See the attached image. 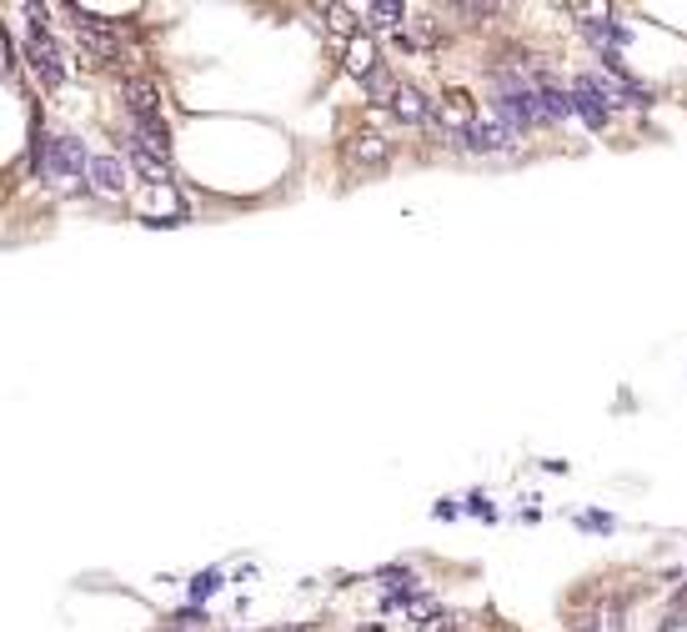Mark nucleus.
Wrapping results in <instances>:
<instances>
[{
	"label": "nucleus",
	"instance_id": "obj_14",
	"mask_svg": "<svg viewBox=\"0 0 687 632\" xmlns=\"http://www.w3.org/2000/svg\"><path fill=\"white\" fill-rule=\"evenodd\" d=\"M422 632H462V622H457L452 612H437V617H427V622H422Z\"/></svg>",
	"mask_w": 687,
	"mask_h": 632
},
{
	"label": "nucleus",
	"instance_id": "obj_3",
	"mask_svg": "<svg viewBox=\"0 0 687 632\" xmlns=\"http://www.w3.org/2000/svg\"><path fill=\"white\" fill-rule=\"evenodd\" d=\"M572 101H577V116H582L592 131L612 126V96L602 91V81H597V76H577V86H572Z\"/></svg>",
	"mask_w": 687,
	"mask_h": 632
},
{
	"label": "nucleus",
	"instance_id": "obj_13",
	"mask_svg": "<svg viewBox=\"0 0 687 632\" xmlns=\"http://www.w3.org/2000/svg\"><path fill=\"white\" fill-rule=\"evenodd\" d=\"M321 16H326V26H331L336 36H352V31H357L352 16H362V11H352V6H321ZM352 41H357V36H352Z\"/></svg>",
	"mask_w": 687,
	"mask_h": 632
},
{
	"label": "nucleus",
	"instance_id": "obj_6",
	"mask_svg": "<svg viewBox=\"0 0 687 632\" xmlns=\"http://www.w3.org/2000/svg\"><path fill=\"white\" fill-rule=\"evenodd\" d=\"M121 96H126V106H131V121H156V116H161V86H156V81L131 76V81L121 86Z\"/></svg>",
	"mask_w": 687,
	"mask_h": 632
},
{
	"label": "nucleus",
	"instance_id": "obj_8",
	"mask_svg": "<svg viewBox=\"0 0 687 632\" xmlns=\"http://www.w3.org/2000/svg\"><path fill=\"white\" fill-rule=\"evenodd\" d=\"M347 156H352V166H362V171H382L387 156H392V141H382L377 131H362V136H352Z\"/></svg>",
	"mask_w": 687,
	"mask_h": 632
},
{
	"label": "nucleus",
	"instance_id": "obj_2",
	"mask_svg": "<svg viewBox=\"0 0 687 632\" xmlns=\"http://www.w3.org/2000/svg\"><path fill=\"white\" fill-rule=\"evenodd\" d=\"M26 61H31V71H36L41 86H66V76H71V61H66V51L56 46V36H51L46 26H31V36H26Z\"/></svg>",
	"mask_w": 687,
	"mask_h": 632
},
{
	"label": "nucleus",
	"instance_id": "obj_1",
	"mask_svg": "<svg viewBox=\"0 0 687 632\" xmlns=\"http://www.w3.org/2000/svg\"><path fill=\"white\" fill-rule=\"evenodd\" d=\"M31 166L51 191H86L91 186V151L76 136H56V131H36L31 141Z\"/></svg>",
	"mask_w": 687,
	"mask_h": 632
},
{
	"label": "nucleus",
	"instance_id": "obj_11",
	"mask_svg": "<svg viewBox=\"0 0 687 632\" xmlns=\"http://www.w3.org/2000/svg\"><path fill=\"white\" fill-rule=\"evenodd\" d=\"M347 66L367 81L372 71H382V66H377V46H372V41H362V36H357V41H347Z\"/></svg>",
	"mask_w": 687,
	"mask_h": 632
},
{
	"label": "nucleus",
	"instance_id": "obj_5",
	"mask_svg": "<svg viewBox=\"0 0 687 632\" xmlns=\"http://www.w3.org/2000/svg\"><path fill=\"white\" fill-rule=\"evenodd\" d=\"M462 141H467L472 151H482V156H502V151H512L517 131H512V126H502L497 116H477V126H472V131H462Z\"/></svg>",
	"mask_w": 687,
	"mask_h": 632
},
{
	"label": "nucleus",
	"instance_id": "obj_12",
	"mask_svg": "<svg viewBox=\"0 0 687 632\" xmlns=\"http://www.w3.org/2000/svg\"><path fill=\"white\" fill-rule=\"evenodd\" d=\"M442 116H447L452 126H462V131H472V126H477V106H472V96H467V91H452V96H447V106H442Z\"/></svg>",
	"mask_w": 687,
	"mask_h": 632
},
{
	"label": "nucleus",
	"instance_id": "obj_7",
	"mask_svg": "<svg viewBox=\"0 0 687 632\" xmlns=\"http://www.w3.org/2000/svg\"><path fill=\"white\" fill-rule=\"evenodd\" d=\"M392 116H397L402 126H427V121H432V101H427L417 86H397V91H392Z\"/></svg>",
	"mask_w": 687,
	"mask_h": 632
},
{
	"label": "nucleus",
	"instance_id": "obj_9",
	"mask_svg": "<svg viewBox=\"0 0 687 632\" xmlns=\"http://www.w3.org/2000/svg\"><path fill=\"white\" fill-rule=\"evenodd\" d=\"M131 166H136V171H141V176H146L151 186H161V191H166V186L176 181L171 161H166V156H156V151H146V146H131Z\"/></svg>",
	"mask_w": 687,
	"mask_h": 632
},
{
	"label": "nucleus",
	"instance_id": "obj_10",
	"mask_svg": "<svg viewBox=\"0 0 687 632\" xmlns=\"http://www.w3.org/2000/svg\"><path fill=\"white\" fill-rule=\"evenodd\" d=\"M362 16H372L367 26H377V31L407 26V6H402V0H377V6H362Z\"/></svg>",
	"mask_w": 687,
	"mask_h": 632
},
{
	"label": "nucleus",
	"instance_id": "obj_4",
	"mask_svg": "<svg viewBox=\"0 0 687 632\" xmlns=\"http://www.w3.org/2000/svg\"><path fill=\"white\" fill-rule=\"evenodd\" d=\"M126 186H131V166H126L121 156H111V151L91 156V191H96V196L121 201V196H126Z\"/></svg>",
	"mask_w": 687,
	"mask_h": 632
}]
</instances>
